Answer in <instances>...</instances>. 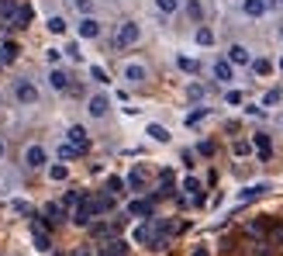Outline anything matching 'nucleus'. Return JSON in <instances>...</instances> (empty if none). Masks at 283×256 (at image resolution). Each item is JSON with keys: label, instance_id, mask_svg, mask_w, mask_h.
I'll return each instance as SVG.
<instances>
[{"label": "nucleus", "instance_id": "obj_1", "mask_svg": "<svg viewBox=\"0 0 283 256\" xmlns=\"http://www.w3.org/2000/svg\"><path fill=\"white\" fill-rule=\"evenodd\" d=\"M139 24H135V21H125V24H121V28H118V35H114V45H118V49H128V45H135V42H139Z\"/></svg>", "mask_w": 283, "mask_h": 256}, {"label": "nucleus", "instance_id": "obj_2", "mask_svg": "<svg viewBox=\"0 0 283 256\" xmlns=\"http://www.w3.org/2000/svg\"><path fill=\"white\" fill-rule=\"evenodd\" d=\"M14 97H17L21 104H38V90H35L31 80H17V83H14Z\"/></svg>", "mask_w": 283, "mask_h": 256}, {"label": "nucleus", "instance_id": "obj_3", "mask_svg": "<svg viewBox=\"0 0 283 256\" xmlns=\"http://www.w3.org/2000/svg\"><path fill=\"white\" fill-rule=\"evenodd\" d=\"M45 159H49V156H45V149H42L38 142L24 149V166H28V170H42V166H45Z\"/></svg>", "mask_w": 283, "mask_h": 256}, {"label": "nucleus", "instance_id": "obj_4", "mask_svg": "<svg viewBox=\"0 0 283 256\" xmlns=\"http://www.w3.org/2000/svg\"><path fill=\"white\" fill-rule=\"evenodd\" d=\"M72 222H76V225H90V222H93L90 197H79V204H76V211H72Z\"/></svg>", "mask_w": 283, "mask_h": 256}, {"label": "nucleus", "instance_id": "obj_5", "mask_svg": "<svg viewBox=\"0 0 283 256\" xmlns=\"http://www.w3.org/2000/svg\"><path fill=\"white\" fill-rule=\"evenodd\" d=\"M70 145H76L79 152L90 149V138H86V128H83V125H72L70 128Z\"/></svg>", "mask_w": 283, "mask_h": 256}, {"label": "nucleus", "instance_id": "obj_6", "mask_svg": "<svg viewBox=\"0 0 283 256\" xmlns=\"http://www.w3.org/2000/svg\"><path fill=\"white\" fill-rule=\"evenodd\" d=\"M228 63L231 66H249L252 63V56H249L245 45H231V49H228Z\"/></svg>", "mask_w": 283, "mask_h": 256}, {"label": "nucleus", "instance_id": "obj_7", "mask_svg": "<svg viewBox=\"0 0 283 256\" xmlns=\"http://www.w3.org/2000/svg\"><path fill=\"white\" fill-rule=\"evenodd\" d=\"M252 145H256V152H259L263 159H270L273 145H270V135H266V131H256V135H252Z\"/></svg>", "mask_w": 283, "mask_h": 256}, {"label": "nucleus", "instance_id": "obj_8", "mask_svg": "<svg viewBox=\"0 0 283 256\" xmlns=\"http://www.w3.org/2000/svg\"><path fill=\"white\" fill-rule=\"evenodd\" d=\"M90 208H93V215H107V211L114 208V197H111V194H100V197H90Z\"/></svg>", "mask_w": 283, "mask_h": 256}, {"label": "nucleus", "instance_id": "obj_9", "mask_svg": "<svg viewBox=\"0 0 283 256\" xmlns=\"http://www.w3.org/2000/svg\"><path fill=\"white\" fill-rule=\"evenodd\" d=\"M128 215L132 218H148L152 215V201H132L128 204Z\"/></svg>", "mask_w": 283, "mask_h": 256}, {"label": "nucleus", "instance_id": "obj_10", "mask_svg": "<svg viewBox=\"0 0 283 256\" xmlns=\"http://www.w3.org/2000/svg\"><path fill=\"white\" fill-rule=\"evenodd\" d=\"M97 35H100V24L93 17H83L79 21V38H97Z\"/></svg>", "mask_w": 283, "mask_h": 256}, {"label": "nucleus", "instance_id": "obj_11", "mask_svg": "<svg viewBox=\"0 0 283 256\" xmlns=\"http://www.w3.org/2000/svg\"><path fill=\"white\" fill-rule=\"evenodd\" d=\"M107 108H111V101H107V97H90V108H86V111H90L93 118H104V115H107Z\"/></svg>", "mask_w": 283, "mask_h": 256}, {"label": "nucleus", "instance_id": "obj_12", "mask_svg": "<svg viewBox=\"0 0 283 256\" xmlns=\"http://www.w3.org/2000/svg\"><path fill=\"white\" fill-rule=\"evenodd\" d=\"M125 80H128V83H142V80H145V66L142 63H128L125 66Z\"/></svg>", "mask_w": 283, "mask_h": 256}, {"label": "nucleus", "instance_id": "obj_13", "mask_svg": "<svg viewBox=\"0 0 283 256\" xmlns=\"http://www.w3.org/2000/svg\"><path fill=\"white\" fill-rule=\"evenodd\" d=\"M214 76H217L221 83H231V76H235V73H231V63H228V59H217V63H214Z\"/></svg>", "mask_w": 283, "mask_h": 256}, {"label": "nucleus", "instance_id": "obj_14", "mask_svg": "<svg viewBox=\"0 0 283 256\" xmlns=\"http://www.w3.org/2000/svg\"><path fill=\"white\" fill-rule=\"evenodd\" d=\"M266 191H270L266 184H252V187H245V191L238 194V201H242V204H245V201H256V197H263Z\"/></svg>", "mask_w": 283, "mask_h": 256}, {"label": "nucleus", "instance_id": "obj_15", "mask_svg": "<svg viewBox=\"0 0 283 256\" xmlns=\"http://www.w3.org/2000/svg\"><path fill=\"white\" fill-rule=\"evenodd\" d=\"M242 10H245L249 17H263V14H266V0H245Z\"/></svg>", "mask_w": 283, "mask_h": 256}, {"label": "nucleus", "instance_id": "obj_16", "mask_svg": "<svg viewBox=\"0 0 283 256\" xmlns=\"http://www.w3.org/2000/svg\"><path fill=\"white\" fill-rule=\"evenodd\" d=\"M49 83H52L56 90H66V87H70V73H66V69H52Z\"/></svg>", "mask_w": 283, "mask_h": 256}, {"label": "nucleus", "instance_id": "obj_17", "mask_svg": "<svg viewBox=\"0 0 283 256\" xmlns=\"http://www.w3.org/2000/svg\"><path fill=\"white\" fill-rule=\"evenodd\" d=\"M17 52H21V49H17L14 42H3V45H0V63H14Z\"/></svg>", "mask_w": 283, "mask_h": 256}, {"label": "nucleus", "instance_id": "obj_18", "mask_svg": "<svg viewBox=\"0 0 283 256\" xmlns=\"http://www.w3.org/2000/svg\"><path fill=\"white\" fill-rule=\"evenodd\" d=\"M252 73H256V76H270V73H273V63H270V59H252Z\"/></svg>", "mask_w": 283, "mask_h": 256}, {"label": "nucleus", "instance_id": "obj_19", "mask_svg": "<svg viewBox=\"0 0 283 256\" xmlns=\"http://www.w3.org/2000/svg\"><path fill=\"white\" fill-rule=\"evenodd\" d=\"M0 17H3V21L17 17V0H0Z\"/></svg>", "mask_w": 283, "mask_h": 256}, {"label": "nucleus", "instance_id": "obj_20", "mask_svg": "<svg viewBox=\"0 0 283 256\" xmlns=\"http://www.w3.org/2000/svg\"><path fill=\"white\" fill-rule=\"evenodd\" d=\"M128 187H132V191H142V187H145V170H132V173H128Z\"/></svg>", "mask_w": 283, "mask_h": 256}, {"label": "nucleus", "instance_id": "obj_21", "mask_svg": "<svg viewBox=\"0 0 283 256\" xmlns=\"http://www.w3.org/2000/svg\"><path fill=\"white\" fill-rule=\"evenodd\" d=\"M125 253H128V246H125L121 239H114V243L104 246V256H125Z\"/></svg>", "mask_w": 283, "mask_h": 256}, {"label": "nucleus", "instance_id": "obj_22", "mask_svg": "<svg viewBox=\"0 0 283 256\" xmlns=\"http://www.w3.org/2000/svg\"><path fill=\"white\" fill-rule=\"evenodd\" d=\"M49 177H52V180H56V184H63V180H66V177H70V166H66V163H56V166H52V170H49Z\"/></svg>", "mask_w": 283, "mask_h": 256}, {"label": "nucleus", "instance_id": "obj_23", "mask_svg": "<svg viewBox=\"0 0 283 256\" xmlns=\"http://www.w3.org/2000/svg\"><path fill=\"white\" fill-rule=\"evenodd\" d=\"M76 156H79V149H76V145H70V142H63V145H59V159H63V163H70V159H76Z\"/></svg>", "mask_w": 283, "mask_h": 256}, {"label": "nucleus", "instance_id": "obj_24", "mask_svg": "<svg viewBox=\"0 0 283 256\" xmlns=\"http://www.w3.org/2000/svg\"><path fill=\"white\" fill-rule=\"evenodd\" d=\"M176 66H180L183 73H197V69H201V66H197V59H190V56H180V59H176Z\"/></svg>", "mask_w": 283, "mask_h": 256}, {"label": "nucleus", "instance_id": "obj_25", "mask_svg": "<svg viewBox=\"0 0 283 256\" xmlns=\"http://www.w3.org/2000/svg\"><path fill=\"white\" fill-rule=\"evenodd\" d=\"M197 45H214V31L211 28H197Z\"/></svg>", "mask_w": 283, "mask_h": 256}, {"label": "nucleus", "instance_id": "obj_26", "mask_svg": "<svg viewBox=\"0 0 283 256\" xmlns=\"http://www.w3.org/2000/svg\"><path fill=\"white\" fill-rule=\"evenodd\" d=\"M148 135H152L155 142H169V131H166L162 125H148Z\"/></svg>", "mask_w": 283, "mask_h": 256}, {"label": "nucleus", "instance_id": "obj_27", "mask_svg": "<svg viewBox=\"0 0 283 256\" xmlns=\"http://www.w3.org/2000/svg\"><path fill=\"white\" fill-rule=\"evenodd\" d=\"M45 28H49L52 35H63V31H66V21H63V17H49V24H45Z\"/></svg>", "mask_w": 283, "mask_h": 256}, {"label": "nucleus", "instance_id": "obj_28", "mask_svg": "<svg viewBox=\"0 0 283 256\" xmlns=\"http://www.w3.org/2000/svg\"><path fill=\"white\" fill-rule=\"evenodd\" d=\"M35 246H38V250H52V239H49L42 229H35Z\"/></svg>", "mask_w": 283, "mask_h": 256}, {"label": "nucleus", "instance_id": "obj_29", "mask_svg": "<svg viewBox=\"0 0 283 256\" xmlns=\"http://www.w3.org/2000/svg\"><path fill=\"white\" fill-rule=\"evenodd\" d=\"M204 118H208V108H197V111L187 115V125H197V122H204Z\"/></svg>", "mask_w": 283, "mask_h": 256}, {"label": "nucleus", "instance_id": "obj_30", "mask_svg": "<svg viewBox=\"0 0 283 256\" xmlns=\"http://www.w3.org/2000/svg\"><path fill=\"white\" fill-rule=\"evenodd\" d=\"M45 215H49V222H59V218H63V204H49Z\"/></svg>", "mask_w": 283, "mask_h": 256}, {"label": "nucleus", "instance_id": "obj_31", "mask_svg": "<svg viewBox=\"0 0 283 256\" xmlns=\"http://www.w3.org/2000/svg\"><path fill=\"white\" fill-rule=\"evenodd\" d=\"M155 3H159V10H162V14H173V10L180 7V0H155Z\"/></svg>", "mask_w": 283, "mask_h": 256}, {"label": "nucleus", "instance_id": "obj_32", "mask_svg": "<svg viewBox=\"0 0 283 256\" xmlns=\"http://www.w3.org/2000/svg\"><path fill=\"white\" fill-rule=\"evenodd\" d=\"M79 197H83V194L70 191V194H66V197H63V208H76V204H79Z\"/></svg>", "mask_w": 283, "mask_h": 256}, {"label": "nucleus", "instance_id": "obj_33", "mask_svg": "<svg viewBox=\"0 0 283 256\" xmlns=\"http://www.w3.org/2000/svg\"><path fill=\"white\" fill-rule=\"evenodd\" d=\"M187 14H190L194 21H201V14H204V10H201V3H197V0H190V3H187Z\"/></svg>", "mask_w": 283, "mask_h": 256}, {"label": "nucleus", "instance_id": "obj_34", "mask_svg": "<svg viewBox=\"0 0 283 256\" xmlns=\"http://www.w3.org/2000/svg\"><path fill=\"white\" fill-rule=\"evenodd\" d=\"M28 21H31V7H17V24L24 28Z\"/></svg>", "mask_w": 283, "mask_h": 256}, {"label": "nucleus", "instance_id": "obj_35", "mask_svg": "<svg viewBox=\"0 0 283 256\" xmlns=\"http://www.w3.org/2000/svg\"><path fill=\"white\" fill-rule=\"evenodd\" d=\"M283 94L280 90H270V94H266V97H263V108H273V104H277V101H280Z\"/></svg>", "mask_w": 283, "mask_h": 256}, {"label": "nucleus", "instance_id": "obj_36", "mask_svg": "<svg viewBox=\"0 0 283 256\" xmlns=\"http://www.w3.org/2000/svg\"><path fill=\"white\" fill-rule=\"evenodd\" d=\"M183 191H187V194H197V191H201V180L187 177V180H183Z\"/></svg>", "mask_w": 283, "mask_h": 256}, {"label": "nucleus", "instance_id": "obj_37", "mask_svg": "<svg viewBox=\"0 0 283 256\" xmlns=\"http://www.w3.org/2000/svg\"><path fill=\"white\" fill-rule=\"evenodd\" d=\"M90 76H93V80H97V83H107V73H104V69H100V66H90Z\"/></svg>", "mask_w": 283, "mask_h": 256}, {"label": "nucleus", "instance_id": "obj_38", "mask_svg": "<svg viewBox=\"0 0 283 256\" xmlns=\"http://www.w3.org/2000/svg\"><path fill=\"white\" fill-rule=\"evenodd\" d=\"M187 94H190L194 101H201V97H204V87H201V83H190V87H187Z\"/></svg>", "mask_w": 283, "mask_h": 256}, {"label": "nucleus", "instance_id": "obj_39", "mask_svg": "<svg viewBox=\"0 0 283 256\" xmlns=\"http://www.w3.org/2000/svg\"><path fill=\"white\" fill-rule=\"evenodd\" d=\"M224 101H228L231 108H235V104H242V90H228V94H224Z\"/></svg>", "mask_w": 283, "mask_h": 256}, {"label": "nucleus", "instance_id": "obj_40", "mask_svg": "<svg viewBox=\"0 0 283 256\" xmlns=\"http://www.w3.org/2000/svg\"><path fill=\"white\" fill-rule=\"evenodd\" d=\"M10 208H14V211H17V215H28V211H31V208H28V201H14V204H10Z\"/></svg>", "mask_w": 283, "mask_h": 256}, {"label": "nucleus", "instance_id": "obj_41", "mask_svg": "<svg viewBox=\"0 0 283 256\" xmlns=\"http://www.w3.org/2000/svg\"><path fill=\"white\" fill-rule=\"evenodd\" d=\"M76 10H83V14H90V10H93V0H76Z\"/></svg>", "mask_w": 283, "mask_h": 256}, {"label": "nucleus", "instance_id": "obj_42", "mask_svg": "<svg viewBox=\"0 0 283 256\" xmlns=\"http://www.w3.org/2000/svg\"><path fill=\"white\" fill-rule=\"evenodd\" d=\"M45 59H49V63L56 66V63H59V59H63V52H59V49H49V52H45Z\"/></svg>", "mask_w": 283, "mask_h": 256}, {"label": "nucleus", "instance_id": "obj_43", "mask_svg": "<svg viewBox=\"0 0 283 256\" xmlns=\"http://www.w3.org/2000/svg\"><path fill=\"white\" fill-rule=\"evenodd\" d=\"M107 187H111V191L118 194V191H121V187H125V180H121V177H111V180H107Z\"/></svg>", "mask_w": 283, "mask_h": 256}, {"label": "nucleus", "instance_id": "obj_44", "mask_svg": "<svg viewBox=\"0 0 283 256\" xmlns=\"http://www.w3.org/2000/svg\"><path fill=\"white\" fill-rule=\"evenodd\" d=\"M197 152H201V156H211V152H214V142H201V145H197Z\"/></svg>", "mask_w": 283, "mask_h": 256}, {"label": "nucleus", "instance_id": "obj_45", "mask_svg": "<svg viewBox=\"0 0 283 256\" xmlns=\"http://www.w3.org/2000/svg\"><path fill=\"white\" fill-rule=\"evenodd\" d=\"M66 56H70V59H76V63H79V56H83V52H79V45H70V49H66Z\"/></svg>", "mask_w": 283, "mask_h": 256}, {"label": "nucleus", "instance_id": "obj_46", "mask_svg": "<svg viewBox=\"0 0 283 256\" xmlns=\"http://www.w3.org/2000/svg\"><path fill=\"white\" fill-rule=\"evenodd\" d=\"M3 152H7V142H3V138H0V159H3Z\"/></svg>", "mask_w": 283, "mask_h": 256}, {"label": "nucleus", "instance_id": "obj_47", "mask_svg": "<svg viewBox=\"0 0 283 256\" xmlns=\"http://www.w3.org/2000/svg\"><path fill=\"white\" fill-rule=\"evenodd\" d=\"M194 256H211V253L208 250H194Z\"/></svg>", "mask_w": 283, "mask_h": 256}, {"label": "nucleus", "instance_id": "obj_48", "mask_svg": "<svg viewBox=\"0 0 283 256\" xmlns=\"http://www.w3.org/2000/svg\"><path fill=\"white\" fill-rule=\"evenodd\" d=\"M76 256H90V253H86V250H76Z\"/></svg>", "mask_w": 283, "mask_h": 256}, {"label": "nucleus", "instance_id": "obj_49", "mask_svg": "<svg viewBox=\"0 0 283 256\" xmlns=\"http://www.w3.org/2000/svg\"><path fill=\"white\" fill-rule=\"evenodd\" d=\"M280 69H283V56H280Z\"/></svg>", "mask_w": 283, "mask_h": 256}, {"label": "nucleus", "instance_id": "obj_50", "mask_svg": "<svg viewBox=\"0 0 283 256\" xmlns=\"http://www.w3.org/2000/svg\"><path fill=\"white\" fill-rule=\"evenodd\" d=\"M280 3H283V0H280Z\"/></svg>", "mask_w": 283, "mask_h": 256}]
</instances>
